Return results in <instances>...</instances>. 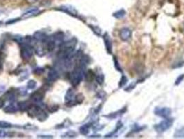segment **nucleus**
<instances>
[{"label":"nucleus","instance_id":"aec40b11","mask_svg":"<svg viewBox=\"0 0 184 139\" xmlns=\"http://www.w3.org/2000/svg\"><path fill=\"white\" fill-rule=\"evenodd\" d=\"M18 108L21 111H27L31 104L28 102H21L18 103Z\"/></svg>","mask_w":184,"mask_h":139},{"label":"nucleus","instance_id":"a211bd4d","mask_svg":"<svg viewBox=\"0 0 184 139\" xmlns=\"http://www.w3.org/2000/svg\"><path fill=\"white\" fill-rule=\"evenodd\" d=\"M125 14H126V11H125L123 8H122V9H120V10H117V11H116L115 13H114L113 16H114L115 18L119 20V19L123 18V17L125 16Z\"/></svg>","mask_w":184,"mask_h":139},{"label":"nucleus","instance_id":"393cba45","mask_svg":"<svg viewBox=\"0 0 184 139\" xmlns=\"http://www.w3.org/2000/svg\"><path fill=\"white\" fill-rule=\"evenodd\" d=\"M89 27L92 29V31H93L94 33H96L97 35H101V29H100L99 27L97 26H93V25H89Z\"/></svg>","mask_w":184,"mask_h":139},{"label":"nucleus","instance_id":"f704fd0d","mask_svg":"<svg viewBox=\"0 0 184 139\" xmlns=\"http://www.w3.org/2000/svg\"><path fill=\"white\" fill-rule=\"evenodd\" d=\"M44 72V69L42 68H37L34 70V73L36 75H41Z\"/></svg>","mask_w":184,"mask_h":139},{"label":"nucleus","instance_id":"cd10ccee","mask_svg":"<svg viewBox=\"0 0 184 139\" xmlns=\"http://www.w3.org/2000/svg\"><path fill=\"white\" fill-rule=\"evenodd\" d=\"M37 83L35 80H30L28 81V84H27V88L28 89H34V88L36 87Z\"/></svg>","mask_w":184,"mask_h":139},{"label":"nucleus","instance_id":"f3484780","mask_svg":"<svg viewBox=\"0 0 184 139\" xmlns=\"http://www.w3.org/2000/svg\"><path fill=\"white\" fill-rule=\"evenodd\" d=\"M64 37V33L62 32H57L53 35V40L55 41V43H61L63 41Z\"/></svg>","mask_w":184,"mask_h":139},{"label":"nucleus","instance_id":"6e6552de","mask_svg":"<svg viewBox=\"0 0 184 139\" xmlns=\"http://www.w3.org/2000/svg\"><path fill=\"white\" fill-rule=\"evenodd\" d=\"M103 40L105 45L106 50L108 54L112 53V40L107 33H104L103 35Z\"/></svg>","mask_w":184,"mask_h":139},{"label":"nucleus","instance_id":"c9c22d12","mask_svg":"<svg viewBox=\"0 0 184 139\" xmlns=\"http://www.w3.org/2000/svg\"><path fill=\"white\" fill-rule=\"evenodd\" d=\"M7 135H8L7 132L4 131V130H0V138H5L7 136Z\"/></svg>","mask_w":184,"mask_h":139},{"label":"nucleus","instance_id":"c03bdc74","mask_svg":"<svg viewBox=\"0 0 184 139\" xmlns=\"http://www.w3.org/2000/svg\"><path fill=\"white\" fill-rule=\"evenodd\" d=\"M1 21H0V25H1Z\"/></svg>","mask_w":184,"mask_h":139},{"label":"nucleus","instance_id":"2eb2a0df","mask_svg":"<svg viewBox=\"0 0 184 139\" xmlns=\"http://www.w3.org/2000/svg\"><path fill=\"white\" fill-rule=\"evenodd\" d=\"M33 38H34L35 41L42 42V41H45L47 38V35H46V33H45L42 31H36L35 32L34 35H33Z\"/></svg>","mask_w":184,"mask_h":139},{"label":"nucleus","instance_id":"1a4fd4ad","mask_svg":"<svg viewBox=\"0 0 184 139\" xmlns=\"http://www.w3.org/2000/svg\"><path fill=\"white\" fill-rule=\"evenodd\" d=\"M59 10H62V11H63L64 13H66L70 15V16H72L74 17H76L77 16H78V11H77V10L72 6H69V5L61 6L59 8Z\"/></svg>","mask_w":184,"mask_h":139},{"label":"nucleus","instance_id":"5701e85b","mask_svg":"<svg viewBox=\"0 0 184 139\" xmlns=\"http://www.w3.org/2000/svg\"><path fill=\"white\" fill-rule=\"evenodd\" d=\"M96 80L97 81V83L100 85L103 84L104 81V76L103 74H98L96 76Z\"/></svg>","mask_w":184,"mask_h":139},{"label":"nucleus","instance_id":"7c9ffc66","mask_svg":"<svg viewBox=\"0 0 184 139\" xmlns=\"http://www.w3.org/2000/svg\"><path fill=\"white\" fill-rule=\"evenodd\" d=\"M35 52H36V54L39 56H42L45 54V50H43V48L42 47H37L36 50H35Z\"/></svg>","mask_w":184,"mask_h":139},{"label":"nucleus","instance_id":"2f4dec72","mask_svg":"<svg viewBox=\"0 0 184 139\" xmlns=\"http://www.w3.org/2000/svg\"><path fill=\"white\" fill-rule=\"evenodd\" d=\"M127 82V78L125 77V75H123V77H121L120 82H119V86H120V87H123V86H124L125 84H126Z\"/></svg>","mask_w":184,"mask_h":139},{"label":"nucleus","instance_id":"dca6fc26","mask_svg":"<svg viewBox=\"0 0 184 139\" xmlns=\"http://www.w3.org/2000/svg\"><path fill=\"white\" fill-rule=\"evenodd\" d=\"M48 117H49V115H48L47 113H46V111L42 110V109L38 111V113H37V114L36 115L37 119L41 122L45 121L48 118Z\"/></svg>","mask_w":184,"mask_h":139},{"label":"nucleus","instance_id":"412c9836","mask_svg":"<svg viewBox=\"0 0 184 139\" xmlns=\"http://www.w3.org/2000/svg\"><path fill=\"white\" fill-rule=\"evenodd\" d=\"M90 127L91 126L89 124H86V125L81 126L80 127V134H83V135H87L89 132V128H90Z\"/></svg>","mask_w":184,"mask_h":139},{"label":"nucleus","instance_id":"7ed1b4c3","mask_svg":"<svg viewBox=\"0 0 184 139\" xmlns=\"http://www.w3.org/2000/svg\"><path fill=\"white\" fill-rule=\"evenodd\" d=\"M174 121L172 118H165L164 121H161L159 123L154 126V129L158 133H163L172 127Z\"/></svg>","mask_w":184,"mask_h":139},{"label":"nucleus","instance_id":"ea45409f","mask_svg":"<svg viewBox=\"0 0 184 139\" xmlns=\"http://www.w3.org/2000/svg\"><path fill=\"white\" fill-rule=\"evenodd\" d=\"M37 138H52L53 136H37Z\"/></svg>","mask_w":184,"mask_h":139},{"label":"nucleus","instance_id":"20e7f679","mask_svg":"<svg viewBox=\"0 0 184 139\" xmlns=\"http://www.w3.org/2000/svg\"><path fill=\"white\" fill-rule=\"evenodd\" d=\"M33 54V47L28 44H23L21 47V56L23 59L28 61L31 59Z\"/></svg>","mask_w":184,"mask_h":139},{"label":"nucleus","instance_id":"9d476101","mask_svg":"<svg viewBox=\"0 0 184 139\" xmlns=\"http://www.w3.org/2000/svg\"><path fill=\"white\" fill-rule=\"evenodd\" d=\"M119 36L123 41H127L131 37V31L127 27L121 29L119 33Z\"/></svg>","mask_w":184,"mask_h":139},{"label":"nucleus","instance_id":"f03ea898","mask_svg":"<svg viewBox=\"0 0 184 139\" xmlns=\"http://www.w3.org/2000/svg\"><path fill=\"white\" fill-rule=\"evenodd\" d=\"M84 67L85 66H83L82 64L79 65V66H76L71 73L70 81L74 87H76L82 81L83 77L85 76L84 70H83Z\"/></svg>","mask_w":184,"mask_h":139},{"label":"nucleus","instance_id":"4c0bfd02","mask_svg":"<svg viewBox=\"0 0 184 139\" xmlns=\"http://www.w3.org/2000/svg\"><path fill=\"white\" fill-rule=\"evenodd\" d=\"M135 88V84H134V83H133V84H131L130 85L128 86V88H125V90H126V91H130V90H131L133 89V88Z\"/></svg>","mask_w":184,"mask_h":139},{"label":"nucleus","instance_id":"423d86ee","mask_svg":"<svg viewBox=\"0 0 184 139\" xmlns=\"http://www.w3.org/2000/svg\"><path fill=\"white\" fill-rule=\"evenodd\" d=\"M75 98H76V95H75L74 89L72 88H69L64 97V101L66 104L70 105L73 104V103H75Z\"/></svg>","mask_w":184,"mask_h":139},{"label":"nucleus","instance_id":"9b49d317","mask_svg":"<svg viewBox=\"0 0 184 139\" xmlns=\"http://www.w3.org/2000/svg\"><path fill=\"white\" fill-rule=\"evenodd\" d=\"M39 13V10L37 8H31L30 9L27 10L26 12L24 13L22 15L23 18H31L32 16H35Z\"/></svg>","mask_w":184,"mask_h":139},{"label":"nucleus","instance_id":"f257e3e1","mask_svg":"<svg viewBox=\"0 0 184 139\" xmlns=\"http://www.w3.org/2000/svg\"><path fill=\"white\" fill-rule=\"evenodd\" d=\"M77 44V40L73 38L70 41L66 42L60 47L59 52L60 58L64 59L65 61H70L74 57V52Z\"/></svg>","mask_w":184,"mask_h":139},{"label":"nucleus","instance_id":"4be33fe9","mask_svg":"<svg viewBox=\"0 0 184 139\" xmlns=\"http://www.w3.org/2000/svg\"><path fill=\"white\" fill-rule=\"evenodd\" d=\"M56 46V43L54 40H51V41H48L47 44V48L49 52H52L55 50Z\"/></svg>","mask_w":184,"mask_h":139},{"label":"nucleus","instance_id":"0eeeda50","mask_svg":"<svg viewBox=\"0 0 184 139\" xmlns=\"http://www.w3.org/2000/svg\"><path fill=\"white\" fill-rule=\"evenodd\" d=\"M44 96H45L44 91L39 90L32 93L31 95V99L35 103H40L44 99Z\"/></svg>","mask_w":184,"mask_h":139},{"label":"nucleus","instance_id":"473e14b6","mask_svg":"<svg viewBox=\"0 0 184 139\" xmlns=\"http://www.w3.org/2000/svg\"><path fill=\"white\" fill-rule=\"evenodd\" d=\"M114 66L115 68L117 69V70H118L119 72H122V70H121L120 65L118 64V60L116 59V58L115 57V56H114Z\"/></svg>","mask_w":184,"mask_h":139},{"label":"nucleus","instance_id":"ddd939ff","mask_svg":"<svg viewBox=\"0 0 184 139\" xmlns=\"http://www.w3.org/2000/svg\"><path fill=\"white\" fill-rule=\"evenodd\" d=\"M41 108L37 105H31L28 109V114L31 117H36L38 111L40 110Z\"/></svg>","mask_w":184,"mask_h":139},{"label":"nucleus","instance_id":"58836bf2","mask_svg":"<svg viewBox=\"0 0 184 139\" xmlns=\"http://www.w3.org/2000/svg\"><path fill=\"white\" fill-rule=\"evenodd\" d=\"M18 20H19V19H12V20H10L9 21H8V22H6V24H12V23H14V22H18Z\"/></svg>","mask_w":184,"mask_h":139},{"label":"nucleus","instance_id":"37998d69","mask_svg":"<svg viewBox=\"0 0 184 139\" xmlns=\"http://www.w3.org/2000/svg\"><path fill=\"white\" fill-rule=\"evenodd\" d=\"M1 68H2V61L1 58H0V70L1 69Z\"/></svg>","mask_w":184,"mask_h":139},{"label":"nucleus","instance_id":"72a5a7b5","mask_svg":"<svg viewBox=\"0 0 184 139\" xmlns=\"http://www.w3.org/2000/svg\"><path fill=\"white\" fill-rule=\"evenodd\" d=\"M183 79H184V75H179L176 79V81H175V85H179V84H180Z\"/></svg>","mask_w":184,"mask_h":139},{"label":"nucleus","instance_id":"c85d7f7f","mask_svg":"<svg viewBox=\"0 0 184 139\" xmlns=\"http://www.w3.org/2000/svg\"><path fill=\"white\" fill-rule=\"evenodd\" d=\"M85 77H86L87 81H91V80L94 78V73L92 71L89 70V71L87 72V74H85Z\"/></svg>","mask_w":184,"mask_h":139},{"label":"nucleus","instance_id":"f8f14e48","mask_svg":"<svg viewBox=\"0 0 184 139\" xmlns=\"http://www.w3.org/2000/svg\"><path fill=\"white\" fill-rule=\"evenodd\" d=\"M59 77V74H58V71L55 69H51L50 70L48 74V77L47 79L48 81L50 82H54L58 79Z\"/></svg>","mask_w":184,"mask_h":139},{"label":"nucleus","instance_id":"c756f323","mask_svg":"<svg viewBox=\"0 0 184 139\" xmlns=\"http://www.w3.org/2000/svg\"><path fill=\"white\" fill-rule=\"evenodd\" d=\"M59 109V106L58 104H53L49 106V111L50 113H55Z\"/></svg>","mask_w":184,"mask_h":139},{"label":"nucleus","instance_id":"e433bc0d","mask_svg":"<svg viewBox=\"0 0 184 139\" xmlns=\"http://www.w3.org/2000/svg\"><path fill=\"white\" fill-rule=\"evenodd\" d=\"M15 41L16 42H18V43H23V38L22 37H21L20 35H15Z\"/></svg>","mask_w":184,"mask_h":139},{"label":"nucleus","instance_id":"39448f33","mask_svg":"<svg viewBox=\"0 0 184 139\" xmlns=\"http://www.w3.org/2000/svg\"><path fill=\"white\" fill-rule=\"evenodd\" d=\"M154 113L158 116L164 118H167L170 117V115L172 113V110L168 107H157L154 110Z\"/></svg>","mask_w":184,"mask_h":139},{"label":"nucleus","instance_id":"a19ab883","mask_svg":"<svg viewBox=\"0 0 184 139\" xmlns=\"http://www.w3.org/2000/svg\"><path fill=\"white\" fill-rule=\"evenodd\" d=\"M24 128L26 129H33V126L31 125H26Z\"/></svg>","mask_w":184,"mask_h":139},{"label":"nucleus","instance_id":"6ab92c4d","mask_svg":"<svg viewBox=\"0 0 184 139\" xmlns=\"http://www.w3.org/2000/svg\"><path fill=\"white\" fill-rule=\"evenodd\" d=\"M174 137L177 138H184V127H181L179 129H177L174 134Z\"/></svg>","mask_w":184,"mask_h":139},{"label":"nucleus","instance_id":"79ce46f5","mask_svg":"<svg viewBox=\"0 0 184 139\" xmlns=\"http://www.w3.org/2000/svg\"><path fill=\"white\" fill-rule=\"evenodd\" d=\"M26 1H28V2H29V3H33V2L36 1L37 0H26Z\"/></svg>","mask_w":184,"mask_h":139},{"label":"nucleus","instance_id":"b1692460","mask_svg":"<svg viewBox=\"0 0 184 139\" xmlns=\"http://www.w3.org/2000/svg\"><path fill=\"white\" fill-rule=\"evenodd\" d=\"M77 134L74 131H69L66 132L64 135H62V138H74L76 137Z\"/></svg>","mask_w":184,"mask_h":139},{"label":"nucleus","instance_id":"bb28decb","mask_svg":"<svg viewBox=\"0 0 184 139\" xmlns=\"http://www.w3.org/2000/svg\"><path fill=\"white\" fill-rule=\"evenodd\" d=\"M83 100H84V96L82 94H78L76 95V98H75V103L76 104H80L83 102Z\"/></svg>","mask_w":184,"mask_h":139},{"label":"nucleus","instance_id":"4468645a","mask_svg":"<svg viewBox=\"0 0 184 139\" xmlns=\"http://www.w3.org/2000/svg\"><path fill=\"white\" fill-rule=\"evenodd\" d=\"M18 110H19L18 104H14V103H11V104H8V106H6L4 109V112L7 113H14L17 112Z\"/></svg>","mask_w":184,"mask_h":139},{"label":"nucleus","instance_id":"a878e982","mask_svg":"<svg viewBox=\"0 0 184 139\" xmlns=\"http://www.w3.org/2000/svg\"><path fill=\"white\" fill-rule=\"evenodd\" d=\"M11 127V124L8 123V122L0 121V128H1V129H7V128H10Z\"/></svg>","mask_w":184,"mask_h":139}]
</instances>
